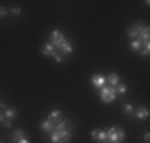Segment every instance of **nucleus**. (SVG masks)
Masks as SVG:
<instances>
[{
	"mask_svg": "<svg viewBox=\"0 0 150 143\" xmlns=\"http://www.w3.org/2000/svg\"><path fill=\"white\" fill-rule=\"evenodd\" d=\"M125 140V130L120 127H112L107 130V142L105 143H122Z\"/></svg>",
	"mask_w": 150,
	"mask_h": 143,
	"instance_id": "1",
	"label": "nucleus"
},
{
	"mask_svg": "<svg viewBox=\"0 0 150 143\" xmlns=\"http://www.w3.org/2000/svg\"><path fill=\"white\" fill-rule=\"evenodd\" d=\"M65 40H67V38H65V35L60 32V30H52V32H50V42L48 43H50L55 50H60V47H62V43H64Z\"/></svg>",
	"mask_w": 150,
	"mask_h": 143,
	"instance_id": "2",
	"label": "nucleus"
},
{
	"mask_svg": "<svg viewBox=\"0 0 150 143\" xmlns=\"http://www.w3.org/2000/svg\"><path fill=\"white\" fill-rule=\"evenodd\" d=\"M115 88L113 87H102L100 88V100L103 101V103H110V101H113L115 100Z\"/></svg>",
	"mask_w": 150,
	"mask_h": 143,
	"instance_id": "3",
	"label": "nucleus"
},
{
	"mask_svg": "<svg viewBox=\"0 0 150 143\" xmlns=\"http://www.w3.org/2000/svg\"><path fill=\"white\" fill-rule=\"evenodd\" d=\"M137 27H139V40L140 42H149V38H150L149 25H144L142 22H137Z\"/></svg>",
	"mask_w": 150,
	"mask_h": 143,
	"instance_id": "4",
	"label": "nucleus"
},
{
	"mask_svg": "<svg viewBox=\"0 0 150 143\" xmlns=\"http://www.w3.org/2000/svg\"><path fill=\"white\" fill-rule=\"evenodd\" d=\"M90 82H92V85H93V87H97V88H102V87H105V83H107V77H105V75H93Z\"/></svg>",
	"mask_w": 150,
	"mask_h": 143,
	"instance_id": "5",
	"label": "nucleus"
},
{
	"mask_svg": "<svg viewBox=\"0 0 150 143\" xmlns=\"http://www.w3.org/2000/svg\"><path fill=\"white\" fill-rule=\"evenodd\" d=\"M40 52L43 53V55H45V57H54L55 53H57V50H55L54 47H52V45H50V43H43L42 45V48H40Z\"/></svg>",
	"mask_w": 150,
	"mask_h": 143,
	"instance_id": "6",
	"label": "nucleus"
},
{
	"mask_svg": "<svg viewBox=\"0 0 150 143\" xmlns=\"http://www.w3.org/2000/svg\"><path fill=\"white\" fill-rule=\"evenodd\" d=\"M150 111L147 106H139L137 111H135V118H139V120H145V118H149Z\"/></svg>",
	"mask_w": 150,
	"mask_h": 143,
	"instance_id": "7",
	"label": "nucleus"
},
{
	"mask_svg": "<svg viewBox=\"0 0 150 143\" xmlns=\"http://www.w3.org/2000/svg\"><path fill=\"white\" fill-rule=\"evenodd\" d=\"M67 127H72V123H70L69 120H60V122H57V123L54 125V130L64 132V130H67Z\"/></svg>",
	"mask_w": 150,
	"mask_h": 143,
	"instance_id": "8",
	"label": "nucleus"
},
{
	"mask_svg": "<svg viewBox=\"0 0 150 143\" xmlns=\"http://www.w3.org/2000/svg\"><path fill=\"white\" fill-rule=\"evenodd\" d=\"M60 50H62V55H70V53L74 52V47H72V43H70L69 40H65V42L62 43Z\"/></svg>",
	"mask_w": 150,
	"mask_h": 143,
	"instance_id": "9",
	"label": "nucleus"
},
{
	"mask_svg": "<svg viewBox=\"0 0 150 143\" xmlns=\"http://www.w3.org/2000/svg\"><path fill=\"white\" fill-rule=\"evenodd\" d=\"M60 118H62V111L60 110H52L50 113H48V120H50L52 123L60 122Z\"/></svg>",
	"mask_w": 150,
	"mask_h": 143,
	"instance_id": "10",
	"label": "nucleus"
},
{
	"mask_svg": "<svg viewBox=\"0 0 150 143\" xmlns=\"http://www.w3.org/2000/svg\"><path fill=\"white\" fill-rule=\"evenodd\" d=\"M120 82V78H118V73H115V72H112V73L107 77V83L108 87H115V85Z\"/></svg>",
	"mask_w": 150,
	"mask_h": 143,
	"instance_id": "11",
	"label": "nucleus"
},
{
	"mask_svg": "<svg viewBox=\"0 0 150 143\" xmlns=\"http://www.w3.org/2000/svg\"><path fill=\"white\" fill-rule=\"evenodd\" d=\"M40 130H43L45 133H52L54 132V123L50 122V120H45V122L40 123Z\"/></svg>",
	"mask_w": 150,
	"mask_h": 143,
	"instance_id": "12",
	"label": "nucleus"
},
{
	"mask_svg": "<svg viewBox=\"0 0 150 143\" xmlns=\"http://www.w3.org/2000/svg\"><path fill=\"white\" fill-rule=\"evenodd\" d=\"M70 140H72V132L70 130L60 132V143H70Z\"/></svg>",
	"mask_w": 150,
	"mask_h": 143,
	"instance_id": "13",
	"label": "nucleus"
},
{
	"mask_svg": "<svg viewBox=\"0 0 150 143\" xmlns=\"http://www.w3.org/2000/svg\"><path fill=\"white\" fill-rule=\"evenodd\" d=\"M4 117H5L7 120H15V118H17V110H15V108H5Z\"/></svg>",
	"mask_w": 150,
	"mask_h": 143,
	"instance_id": "14",
	"label": "nucleus"
},
{
	"mask_svg": "<svg viewBox=\"0 0 150 143\" xmlns=\"http://www.w3.org/2000/svg\"><path fill=\"white\" fill-rule=\"evenodd\" d=\"M95 140H98V143H105L107 142V130H97Z\"/></svg>",
	"mask_w": 150,
	"mask_h": 143,
	"instance_id": "15",
	"label": "nucleus"
},
{
	"mask_svg": "<svg viewBox=\"0 0 150 143\" xmlns=\"http://www.w3.org/2000/svg\"><path fill=\"white\" fill-rule=\"evenodd\" d=\"M113 88H115V93H120V95H125L127 93V85L122 83V82H118Z\"/></svg>",
	"mask_w": 150,
	"mask_h": 143,
	"instance_id": "16",
	"label": "nucleus"
},
{
	"mask_svg": "<svg viewBox=\"0 0 150 143\" xmlns=\"http://www.w3.org/2000/svg\"><path fill=\"white\" fill-rule=\"evenodd\" d=\"M127 33H129V37L132 38V40H135V38H139V27H129V30H127Z\"/></svg>",
	"mask_w": 150,
	"mask_h": 143,
	"instance_id": "17",
	"label": "nucleus"
},
{
	"mask_svg": "<svg viewBox=\"0 0 150 143\" xmlns=\"http://www.w3.org/2000/svg\"><path fill=\"white\" fill-rule=\"evenodd\" d=\"M140 48H142V42H140L139 38L130 40V50H134V52H140Z\"/></svg>",
	"mask_w": 150,
	"mask_h": 143,
	"instance_id": "18",
	"label": "nucleus"
},
{
	"mask_svg": "<svg viewBox=\"0 0 150 143\" xmlns=\"http://www.w3.org/2000/svg\"><path fill=\"white\" fill-rule=\"evenodd\" d=\"M22 138H25V132H23V130H15V132H13V135H12L13 143H17L18 140H22Z\"/></svg>",
	"mask_w": 150,
	"mask_h": 143,
	"instance_id": "19",
	"label": "nucleus"
},
{
	"mask_svg": "<svg viewBox=\"0 0 150 143\" xmlns=\"http://www.w3.org/2000/svg\"><path fill=\"white\" fill-rule=\"evenodd\" d=\"M50 142L52 143H60V132L59 130H54L50 133Z\"/></svg>",
	"mask_w": 150,
	"mask_h": 143,
	"instance_id": "20",
	"label": "nucleus"
},
{
	"mask_svg": "<svg viewBox=\"0 0 150 143\" xmlns=\"http://www.w3.org/2000/svg\"><path fill=\"white\" fill-rule=\"evenodd\" d=\"M123 111H125L127 115H134V105H132V103H125V105H123Z\"/></svg>",
	"mask_w": 150,
	"mask_h": 143,
	"instance_id": "21",
	"label": "nucleus"
},
{
	"mask_svg": "<svg viewBox=\"0 0 150 143\" xmlns=\"http://www.w3.org/2000/svg\"><path fill=\"white\" fill-rule=\"evenodd\" d=\"M20 12H22V8L18 5H15V7H12L10 8V13H13V15H20Z\"/></svg>",
	"mask_w": 150,
	"mask_h": 143,
	"instance_id": "22",
	"label": "nucleus"
},
{
	"mask_svg": "<svg viewBox=\"0 0 150 143\" xmlns=\"http://www.w3.org/2000/svg\"><path fill=\"white\" fill-rule=\"evenodd\" d=\"M54 58H55V62H57V63H62V62H64V55H62V53H55Z\"/></svg>",
	"mask_w": 150,
	"mask_h": 143,
	"instance_id": "23",
	"label": "nucleus"
},
{
	"mask_svg": "<svg viewBox=\"0 0 150 143\" xmlns=\"http://www.w3.org/2000/svg\"><path fill=\"white\" fill-rule=\"evenodd\" d=\"M7 13H8V10H7L5 7H0V18H4Z\"/></svg>",
	"mask_w": 150,
	"mask_h": 143,
	"instance_id": "24",
	"label": "nucleus"
},
{
	"mask_svg": "<svg viewBox=\"0 0 150 143\" xmlns=\"http://www.w3.org/2000/svg\"><path fill=\"white\" fill-rule=\"evenodd\" d=\"M4 127H7V128H10L12 127V120H7V118H4Z\"/></svg>",
	"mask_w": 150,
	"mask_h": 143,
	"instance_id": "25",
	"label": "nucleus"
},
{
	"mask_svg": "<svg viewBox=\"0 0 150 143\" xmlns=\"http://www.w3.org/2000/svg\"><path fill=\"white\" fill-rule=\"evenodd\" d=\"M17 143H30V142H28V140H27V137H25V138H22V140H18Z\"/></svg>",
	"mask_w": 150,
	"mask_h": 143,
	"instance_id": "26",
	"label": "nucleus"
},
{
	"mask_svg": "<svg viewBox=\"0 0 150 143\" xmlns=\"http://www.w3.org/2000/svg\"><path fill=\"white\" fill-rule=\"evenodd\" d=\"M144 140L149 143V140H150V135H149V133H145V135H144Z\"/></svg>",
	"mask_w": 150,
	"mask_h": 143,
	"instance_id": "27",
	"label": "nucleus"
},
{
	"mask_svg": "<svg viewBox=\"0 0 150 143\" xmlns=\"http://www.w3.org/2000/svg\"><path fill=\"white\" fill-rule=\"evenodd\" d=\"M4 118H5V117H4V113H0V123L4 122Z\"/></svg>",
	"mask_w": 150,
	"mask_h": 143,
	"instance_id": "28",
	"label": "nucleus"
},
{
	"mask_svg": "<svg viewBox=\"0 0 150 143\" xmlns=\"http://www.w3.org/2000/svg\"><path fill=\"white\" fill-rule=\"evenodd\" d=\"M4 106H5V105H4V103H2V101H0V108H4Z\"/></svg>",
	"mask_w": 150,
	"mask_h": 143,
	"instance_id": "29",
	"label": "nucleus"
}]
</instances>
